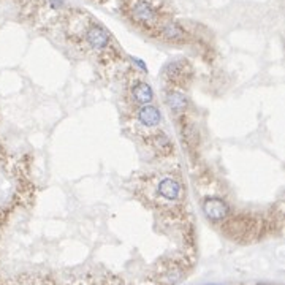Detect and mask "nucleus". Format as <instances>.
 Masks as SVG:
<instances>
[{
    "label": "nucleus",
    "instance_id": "nucleus-1",
    "mask_svg": "<svg viewBox=\"0 0 285 285\" xmlns=\"http://www.w3.org/2000/svg\"><path fill=\"white\" fill-rule=\"evenodd\" d=\"M129 16L133 22L147 30H157L158 24L162 22L160 13L149 0H132L129 3Z\"/></svg>",
    "mask_w": 285,
    "mask_h": 285
},
{
    "label": "nucleus",
    "instance_id": "nucleus-6",
    "mask_svg": "<svg viewBox=\"0 0 285 285\" xmlns=\"http://www.w3.org/2000/svg\"><path fill=\"white\" fill-rule=\"evenodd\" d=\"M137 119L142 127L152 129V127H157V125L162 122V113L158 108H155L152 105H144L138 110Z\"/></svg>",
    "mask_w": 285,
    "mask_h": 285
},
{
    "label": "nucleus",
    "instance_id": "nucleus-7",
    "mask_svg": "<svg viewBox=\"0 0 285 285\" xmlns=\"http://www.w3.org/2000/svg\"><path fill=\"white\" fill-rule=\"evenodd\" d=\"M157 192L162 198L174 201L181 197V184L173 178H165L158 182Z\"/></svg>",
    "mask_w": 285,
    "mask_h": 285
},
{
    "label": "nucleus",
    "instance_id": "nucleus-8",
    "mask_svg": "<svg viewBox=\"0 0 285 285\" xmlns=\"http://www.w3.org/2000/svg\"><path fill=\"white\" fill-rule=\"evenodd\" d=\"M132 97L135 100V103H138L140 106H144L152 102L154 90L146 81H138L137 84L132 87Z\"/></svg>",
    "mask_w": 285,
    "mask_h": 285
},
{
    "label": "nucleus",
    "instance_id": "nucleus-4",
    "mask_svg": "<svg viewBox=\"0 0 285 285\" xmlns=\"http://www.w3.org/2000/svg\"><path fill=\"white\" fill-rule=\"evenodd\" d=\"M158 37H162L166 41H173V43H182L187 38V32L174 21H162L157 27Z\"/></svg>",
    "mask_w": 285,
    "mask_h": 285
},
{
    "label": "nucleus",
    "instance_id": "nucleus-2",
    "mask_svg": "<svg viewBox=\"0 0 285 285\" xmlns=\"http://www.w3.org/2000/svg\"><path fill=\"white\" fill-rule=\"evenodd\" d=\"M84 40L94 51H105V49L110 48L111 43V37L108 30L97 22H92L87 26L84 32Z\"/></svg>",
    "mask_w": 285,
    "mask_h": 285
},
{
    "label": "nucleus",
    "instance_id": "nucleus-9",
    "mask_svg": "<svg viewBox=\"0 0 285 285\" xmlns=\"http://www.w3.org/2000/svg\"><path fill=\"white\" fill-rule=\"evenodd\" d=\"M165 100H166V105H168L170 110L176 114L182 113L187 108V97L179 90H170L168 94H166Z\"/></svg>",
    "mask_w": 285,
    "mask_h": 285
},
{
    "label": "nucleus",
    "instance_id": "nucleus-3",
    "mask_svg": "<svg viewBox=\"0 0 285 285\" xmlns=\"http://www.w3.org/2000/svg\"><path fill=\"white\" fill-rule=\"evenodd\" d=\"M203 213L206 219H209L211 222H222L223 219H227L230 208L222 198L209 197L203 201Z\"/></svg>",
    "mask_w": 285,
    "mask_h": 285
},
{
    "label": "nucleus",
    "instance_id": "nucleus-5",
    "mask_svg": "<svg viewBox=\"0 0 285 285\" xmlns=\"http://www.w3.org/2000/svg\"><path fill=\"white\" fill-rule=\"evenodd\" d=\"M189 74H190V65L184 59L173 61L165 67V76L168 81L182 82L186 78H189Z\"/></svg>",
    "mask_w": 285,
    "mask_h": 285
}]
</instances>
